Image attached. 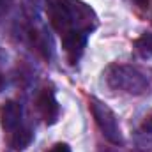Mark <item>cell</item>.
Here are the masks:
<instances>
[{"mask_svg": "<svg viewBox=\"0 0 152 152\" xmlns=\"http://www.w3.org/2000/svg\"><path fill=\"white\" fill-rule=\"evenodd\" d=\"M138 133H140L142 136H145V138H152V112L147 115V117L143 118V122L140 124Z\"/></svg>", "mask_w": 152, "mask_h": 152, "instance_id": "obj_8", "label": "cell"}, {"mask_svg": "<svg viewBox=\"0 0 152 152\" xmlns=\"http://www.w3.org/2000/svg\"><path fill=\"white\" fill-rule=\"evenodd\" d=\"M5 85H7V81H5V76L0 73V92H2L4 88H5Z\"/></svg>", "mask_w": 152, "mask_h": 152, "instance_id": "obj_11", "label": "cell"}, {"mask_svg": "<svg viewBox=\"0 0 152 152\" xmlns=\"http://www.w3.org/2000/svg\"><path fill=\"white\" fill-rule=\"evenodd\" d=\"M134 2H136L138 5H142V7H145V5L149 4V0H134Z\"/></svg>", "mask_w": 152, "mask_h": 152, "instance_id": "obj_12", "label": "cell"}, {"mask_svg": "<svg viewBox=\"0 0 152 152\" xmlns=\"http://www.w3.org/2000/svg\"><path fill=\"white\" fill-rule=\"evenodd\" d=\"M23 118V108L16 101H5L0 108V124L5 131H14L20 127Z\"/></svg>", "mask_w": 152, "mask_h": 152, "instance_id": "obj_5", "label": "cell"}, {"mask_svg": "<svg viewBox=\"0 0 152 152\" xmlns=\"http://www.w3.org/2000/svg\"><path fill=\"white\" fill-rule=\"evenodd\" d=\"M34 140V133L30 127H18L12 131V136H11V147L14 151H25Z\"/></svg>", "mask_w": 152, "mask_h": 152, "instance_id": "obj_6", "label": "cell"}, {"mask_svg": "<svg viewBox=\"0 0 152 152\" xmlns=\"http://www.w3.org/2000/svg\"><path fill=\"white\" fill-rule=\"evenodd\" d=\"M50 152H71V147L67 145V143H62V142H58V143H55Z\"/></svg>", "mask_w": 152, "mask_h": 152, "instance_id": "obj_9", "label": "cell"}, {"mask_svg": "<svg viewBox=\"0 0 152 152\" xmlns=\"http://www.w3.org/2000/svg\"><path fill=\"white\" fill-rule=\"evenodd\" d=\"M134 48L136 51L143 57V58H151L152 57V34H143L134 41Z\"/></svg>", "mask_w": 152, "mask_h": 152, "instance_id": "obj_7", "label": "cell"}, {"mask_svg": "<svg viewBox=\"0 0 152 152\" xmlns=\"http://www.w3.org/2000/svg\"><path fill=\"white\" fill-rule=\"evenodd\" d=\"M36 103H37V110H39V113H41V117H42V120H44L48 126L57 124V120H58V117H60V104H58V101H57L53 90L42 88V90L39 92Z\"/></svg>", "mask_w": 152, "mask_h": 152, "instance_id": "obj_3", "label": "cell"}, {"mask_svg": "<svg viewBox=\"0 0 152 152\" xmlns=\"http://www.w3.org/2000/svg\"><path fill=\"white\" fill-rule=\"evenodd\" d=\"M90 112H92V117L97 124V127L101 129L103 136L113 143V145H122L124 138H122V131H120V124H118V118L115 112L103 101L92 97L90 99Z\"/></svg>", "mask_w": 152, "mask_h": 152, "instance_id": "obj_2", "label": "cell"}, {"mask_svg": "<svg viewBox=\"0 0 152 152\" xmlns=\"http://www.w3.org/2000/svg\"><path fill=\"white\" fill-rule=\"evenodd\" d=\"M104 80L108 83L110 88L113 90H122L127 94H134L140 96L143 92L149 90L151 87V80L143 71H140L134 66H127V64H113L106 69Z\"/></svg>", "mask_w": 152, "mask_h": 152, "instance_id": "obj_1", "label": "cell"}, {"mask_svg": "<svg viewBox=\"0 0 152 152\" xmlns=\"http://www.w3.org/2000/svg\"><path fill=\"white\" fill-rule=\"evenodd\" d=\"M9 4H11L9 0H0V18H2V16L7 12V9H9Z\"/></svg>", "mask_w": 152, "mask_h": 152, "instance_id": "obj_10", "label": "cell"}, {"mask_svg": "<svg viewBox=\"0 0 152 152\" xmlns=\"http://www.w3.org/2000/svg\"><path fill=\"white\" fill-rule=\"evenodd\" d=\"M88 34H90L88 30H81V28H73V30L62 34V48L66 50L71 62H76L81 57V53L87 46Z\"/></svg>", "mask_w": 152, "mask_h": 152, "instance_id": "obj_4", "label": "cell"}]
</instances>
